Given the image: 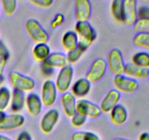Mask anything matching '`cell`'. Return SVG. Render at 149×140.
<instances>
[{
  "instance_id": "603a6c76",
  "label": "cell",
  "mask_w": 149,
  "mask_h": 140,
  "mask_svg": "<svg viewBox=\"0 0 149 140\" xmlns=\"http://www.w3.org/2000/svg\"><path fill=\"white\" fill-rule=\"evenodd\" d=\"M50 54V48L46 43L36 44L33 49L32 55L33 58L38 61L43 62Z\"/></svg>"
},
{
  "instance_id": "ba28073f",
  "label": "cell",
  "mask_w": 149,
  "mask_h": 140,
  "mask_svg": "<svg viewBox=\"0 0 149 140\" xmlns=\"http://www.w3.org/2000/svg\"><path fill=\"white\" fill-rule=\"evenodd\" d=\"M76 112L86 118H96L101 114L99 106L85 99H79L76 103Z\"/></svg>"
},
{
  "instance_id": "8992f818",
  "label": "cell",
  "mask_w": 149,
  "mask_h": 140,
  "mask_svg": "<svg viewBox=\"0 0 149 140\" xmlns=\"http://www.w3.org/2000/svg\"><path fill=\"white\" fill-rule=\"evenodd\" d=\"M107 66L114 75L123 74L125 64L122 52L118 49H113L108 55Z\"/></svg>"
},
{
  "instance_id": "9a60e30c",
  "label": "cell",
  "mask_w": 149,
  "mask_h": 140,
  "mask_svg": "<svg viewBox=\"0 0 149 140\" xmlns=\"http://www.w3.org/2000/svg\"><path fill=\"white\" fill-rule=\"evenodd\" d=\"M68 65L66 55L63 52H52L42 62V66L54 69L55 68L62 69Z\"/></svg>"
},
{
  "instance_id": "ab89813d",
  "label": "cell",
  "mask_w": 149,
  "mask_h": 140,
  "mask_svg": "<svg viewBox=\"0 0 149 140\" xmlns=\"http://www.w3.org/2000/svg\"><path fill=\"white\" fill-rule=\"evenodd\" d=\"M0 140H12V139L9 138V137L6 136L1 135V134H0Z\"/></svg>"
},
{
  "instance_id": "e575fe53",
  "label": "cell",
  "mask_w": 149,
  "mask_h": 140,
  "mask_svg": "<svg viewBox=\"0 0 149 140\" xmlns=\"http://www.w3.org/2000/svg\"><path fill=\"white\" fill-rule=\"evenodd\" d=\"M64 21V16L61 14H58L55 16L53 20L51 22V27L56 28L58 26H61Z\"/></svg>"
},
{
  "instance_id": "7a4b0ae2",
  "label": "cell",
  "mask_w": 149,
  "mask_h": 140,
  "mask_svg": "<svg viewBox=\"0 0 149 140\" xmlns=\"http://www.w3.org/2000/svg\"><path fill=\"white\" fill-rule=\"evenodd\" d=\"M26 30L31 39L36 44H47L49 40V34L47 31L35 19H30L26 22Z\"/></svg>"
},
{
  "instance_id": "d4e9b609",
  "label": "cell",
  "mask_w": 149,
  "mask_h": 140,
  "mask_svg": "<svg viewBox=\"0 0 149 140\" xmlns=\"http://www.w3.org/2000/svg\"><path fill=\"white\" fill-rule=\"evenodd\" d=\"M11 101V93L7 87L0 88V111L4 112Z\"/></svg>"
},
{
  "instance_id": "60d3db41",
  "label": "cell",
  "mask_w": 149,
  "mask_h": 140,
  "mask_svg": "<svg viewBox=\"0 0 149 140\" xmlns=\"http://www.w3.org/2000/svg\"><path fill=\"white\" fill-rule=\"evenodd\" d=\"M6 116L5 113L3 111H0V122L3 120V118Z\"/></svg>"
},
{
  "instance_id": "74e56055",
  "label": "cell",
  "mask_w": 149,
  "mask_h": 140,
  "mask_svg": "<svg viewBox=\"0 0 149 140\" xmlns=\"http://www.w3.org/2000/svg\"><path fill=\"white\" fill-rule=\"evenodd\" d=\"M7 61V60L6 59V58L0 56V77L3 76V73H4V68H5L6 66Z\"/></svg>"
},
{
  "instance_id": "f546056e",
  "label": "cell",
  "mask_w": 149,
  "mask_h": 140,
  "mask_svg": "<svg viewBox=\"0 0 149 140\" xmlns=\"http://www.w3.org/2000/svg\"><path fill=\"white\" fill-rule=\"evenodd\" d=\"M1 3L6 15L10 16L15 13L17 7V2L15 0H1Z\"/></svg>"
},
{
  "instance_id": "83f0119b",
  "label": "cell",
  "mask_w": 149,
  "mask_h": 140,
  "mask_svg": "<svg viewBox=\"0 0 149 140\" xmlns=\"http://www.w3.org/2000/svg\"><path fill=\"white\" fill-rule=\"evenodd\" d=\"M111 11L115 20L118 22H122V1L114 0L112 1Z\"/></svg>"
},
{
  "instance_id": "f1b7e54d",
  "label": "cell",
  "mask_w": 149,
  "mask_h": 140,
  "mask_svg": "<svg viewBox=\"0 0 149 140\" xmlns=\"http://www.w3.org/2000/svg\"><path fill=\"white\" fill-rule=\"evenodd\" d=\"M133 29L137 33L149 34V19H138Z\"/></svg>"
},
{
  "instance_id": "7bdbcfd3",
  "label": "cell",
  "mask_w": 149,
  "mask_h": 140,
  "mask_svg": "<svg viewBox=\"0 0 149 140\" xmlns=\"http://www.w3.org/2000/svg\"><path fill=\"white\" fill-rule=\"evenodd\" d=\"M113 140H130V139H123V138H116Z\"/></svg>"
},
{
  "instance_id": "7c38bea8",
  "label": "cell",
  "mask_w": 149,
  "mask_h": 140,
  "mask_svg": "<svg viewBox=\"0 0 149 140\" xmlns=\"http://www.w3.org/2000/svg\"><path fill=\"white\" fill-rule=\"evenodd\" d=\"M121 98V93L116 89L109 90L100 104V111L103 113H109L119 103Z\"/></svg>"
},
{
  "instance_id": "3957f363",
  "label": "cell",
  "mask_w": 149,
  "mask_h": 140,
  "mask_svg": "<svg viewBox=\"0 0 149 140\" xmlns=\"http://www.w3.org/2000/svg\"><path fill=\"white\" fill-rule=\"evenodd\" d=\"M9 80L14 89L20 91L29 92L35 88V81L33 79L17 71L10 73Z\"/></svg>"
},
{
  "instance_id": "44dd1931",
  "label": "cell",
  "mask_w": 149,
  "mask_h": 140,
  "mask_svg": "<svg viewBox=\"0 0 149 140\" xmlns=\"http://www.w3.org/2000/svg\"><path fill=\"white\" fill-rule=\"evenodd\" d=\"M11 110L13 112H20L26 104L24 92L14 89L11 94Z\"/></svg>"
},
{
  "instance_id": "9c48e42d",
  "label": "cell",
  "mask_w": 149,
  "mask_h": 140,
  "mask_svg": "<svg viewBox=\"0 0 149 140\" xmlns=\"http://www.w3.org/2000/svg\"><path fill=\"white\" fill-rule=\"evenodd\" d=\"M57 90L55 83L52 80H46L43 83L41 92V101L45 107H49L55 104L57 99Z\"/></svg>"
},
{
  "instance_id": "7402d4cb",
  "label": "cell",
  "mask_w": 149,
  "mask_h": 140,
  "mask_svg": "<svg viewBox=\"0 0 149 140\" xmlns=\"http://www.w3.org/2000/svg\"><path fill=\"white\" fill-rule=\"evenodd\" d=\"M79 38L75 32L68 31L65 32L62 38V45L64 49L68 52L74 50L77 48Z\"/></svg>"
},
{
  "instance_id": "4fadbf2b",
  "label": "cell",
  "mask_w": 149,
  "mask_h": 140,
  "mask_svg": "<svg viewBox=\"0 0 149 140\" xmlns=\"http://www.w3.org/2000/svg\"><path fill=\"white\" fill-rule=\"evenodd\" d=\"M75 17L77 22H87L91 16L92 5L89 0H76Z\"/></svg>"
},
{
  "instance_id": "cb8c5ba5",
  "label": "cell",
  "mask_w": 149,
  "mask_h": 140,
  "mask_svg": "<svg viewBox=\"0 0 149 140\" xmlns=\"http://www.w3.org/2000/svg\"><path fill=\"white\" fill-rule=\"evenodd\" d=\"M132 64L144 69L149 68V53L144 51L135 53L132 58Z\"/></svg>"
},
{
  "instance_id": "f35d334b",
  "label": "cell",
  "mask_w": 149,
  "mask_h": 140,
  "mask_svg": "<svg viewBox=\"0 0 149 140\" xmlns=\"http://www.w3.org/2000/svg\"><path fill=\"white\" fill-rule=\"evenodd\" d=\"M138 140H149V134L147 132H143L139 136Z\"/></svg>"
},
{
  "instance_id": "836d02e7",
  "label": "cell",
  "mask_w": 149,
  "mask_h": 140,
  "mask_svg": "<svg viewBox=\"0 0 149 140\" xmlns=\"http://www.w3.org/2000/svg\"><path fill=\"white\" fill-rule=\"evenodd\" d=\"M138 19H149V7L141 6L137 9Z\"/></svg>"
},
{
  "instance_id": "5b68a950",
  "label": "cell",
  "mask_w": 149,
  "mask_h": 140,
  "mask_svg": "<svg viewBox=\"0 0 149 140\" xmlns=\"http://www.w3.org/2000/svg\"><path fill=\"white\" fill-rule=\"evenodd\" d=\"M73 76H74V69L69 64L61 69L55 83L57 90L62 93H66L71 87Z\"/></svg>"
},
{
  "instance_id": "484cf974",
  "label": "cell",
  "mask_w": 149,
  "mask_h": 140,
  "mask_svg": "<svg viewBox=\"0 0 149 140\" xmlns=\"http://www.w3.org/2000/svg\"><path fill=\"white\" fill-rule=\"evenodd\" d=\"M133 44L138 48L149 50V34L138 33L134 36Z\"/></svg>"
},
{
  "instance_id": "ffe728a7",
  "label": "cell",
  "mask_w": 149,
  "mask_h": 140,
  "mask_svg": "<svg viewBox=\"0 0 149 140\" xmlns=\"http://www.w3.org/2000/svg\"><path fill=\"white\" fill-rule=\"evenodd\" d=\"M123 74L128 77L132 79H146L148 78L149 71L148 69H144L140 67L136 66L132 63L125 64Z\"/></svg>"
},
{
  "instance_id": "e0dca14e",
  "label": "cell",
  "mask_w": 149,
  "mask_h": 140,
  "mask_svg": "<svg viewBox=\"0 0 149 140\" xmlns=\"http://www.w3.org/2000/svg\"><path fill=\"white\" fill-rule=\"evenodd\" d=\"M76 97L69 92L63 93L61 97L63 110L68 118H72L76 114Z\"/></svg>"
},
{
  "instance_id": "5bb4252c",
  "label": "cell",
  "mask_w": 149,
  "mask_h": 140,
  "mask_svg": "<svg viewBox=\"0 0 149 140\" xmlns=\"http://www.w3.org/2000/svg\"><path fill=\"white\" fill-rule=\"evenodd\" d=\"M24 117L20 114L6 115L0 122V131H12L21 127L24 124Z\"/></svg>"
},
{
  "instance_id": "b9f144b4",
  "label": "cell",
  "mask_w": 149,
  "mask_h": 140,
  "mask_svg": "<svg viewBox=\"0 0 149 140\" xmlns=\"http://www.w3.org/2000/svg\"><path fill=\"white\" fill-rule=\"evenodd\" d=\"M4 78L3 76L0 77V88H1V84L3 83V82H4Z\"/></svg>"
},
{
  "instance_id": "52a82bcc",
  "label": "cell",
  "mask_w": 149,
  "mask_h": 140,
  "mask_svg": "<svg viewBox=\"0 0 149 140\" xmlns=\"http://www.w3.org/2000/svg\"><path fill=\"white\" fill-rule=\"evenodd\" d=\"M137 9L135 0L122 1V23L127 26H134L138 19Z\"/></svg>"
},
{
  "instance_id": "d590c367",
  "label": "cell",
  "mask_w": 149,
  "mask_h": 140,
  "mask_svg": "<svg viewBox=\"0 0 149 140\" xmlns=\"http://www.w3.org/2000/svg\"><path fill=\"white\" fill-rule=\"evenodd\" d=\"M0 56L6 58L7 60H8V58H10V52H9V50L7 49L5 44L1 40H0Z\"/></svg>"
},
{
  "instance_id": "ee69618b",
  "label": "cell",
  "mask_w": 149,
  "mask_h": 140,
  "mask_svg": "<svg viewBox=\"0 0 149 140\" xmlns=\"http://www.w3.org/2000/svg\"><path fill=\"white\" fill-rule=\"evenodd\" d=\"M148 80H149V74H148Z\"/></svg>"
},
{
  "instance_id": "8fae6325",
  "label": "cell",
  "mask_w": 149,
  "mask_h": 140,
  "mask_svg": "<svg viewBox=\"0 0 149 140\" xmlns=\"http://www.w3.org/2000/svg\"><path fill=\"white\" fill-rule=\"evenodd\" d=\"M60 114L58 109H51L48 110L40 121V128L42 132L45 134L51 133L58 123L59 120Z\"/></svg>"
},
{
  "instance_id": "6da1fadb",
  "label": "cell",
  "mask_w": 149,
  "mask_h": 140,
  "mask_svg": "<svg viewBox=\"0 0 149 140\" xmlns=\"http://www.w3.org/2000/svg\"><path fill=\"white\" fill-rule=\"evenodd\" d=\"M75 32L79 36L78 47L85 52L97 38V32L90 23L77 22Z\"/></svg>"
},
{
  "instance_id": "8d00e7d4",
  "label": "cell",
  "mask_w": 149,
  "mask_h": 140,
  "mask_svg": "<svg viewBox=\"0 0 149 140\" xmlns=\"http://www.w3.org/2000/svg\"><path fill=\"white\" fill-rule=\"evenodd\" d=\"M16 140H32V138L30 134L28 132H26V131H22L17 136V139Z\"/></svg>"
},
{
  "instance_id": "d6a6232c",
  "label": "cell",
  "mask_w": 149,
  "mask_h": 140,
  "mask_svg": "<svg viewBox=\"0 0 149 140\" xmlns=\"http://www.w3.org/2000/svg\"><path fill=\"white\" fill-rule=\"evenodd\" d=\"M29 1L33 5L42 8H49L53 3L52 0H30Z\"/></svg>"
},
{
  "instance_id": "d6986e66",
  "label": "cell",
  "mask_w": 149,
  "mask_h": 140,
  "mask_svg": "<svg viewBox=\"0 0 149 140\" xmlns=\"http://www.w3.org/2000/svg\"><path fill=\"white\" fill-rule=\"evenodd\" d=\"M91 88V83L87 78H81L77 80L72 85L71 90L72 94L77 97H84L90 92Z\"/></svg>"
},
{
  "instance_id": "4316f807",
  "label": "cell",
  "mask_w": 149,
  "mask_h": 140,
  "mask_svg": "<svg viewBox=\"0 0 149 140\" xmlns=\"http://www.w3.org/2000/svg\"><path fill=\"white\" fill-rule=\"evenodd\" d=\"M71 140H100V138L90 131H77L71 135Z\"/></svg>"
},
{
  "instance_id": "2e32d148",
  "label": "cell",
  "mask_w": 149,
  "mask_h": 140,
  "mask_svg": "<svg viewBox=\"0 0 149 140\" xmlns=\"http://www.w3.org/2000/svg\"><path fill=\"white\" fill-rule=\"evenodd\" d=\"M26 105L29 113L34 118L39 115L43 106L39 96L35 93H31L26 96Z\"/></svg>"
},
{
  "instance_id": "ac0fdd59",
  "label": "cell",
  "mask_w": 149,
  "mask_h": 140,
  "mask_svg": "<svg viewBox=\"0 0 149 140\" xmlns=\"http://www.w3.org/2000/svg\"><path fill=\"white\" fill-rule=\"evenodd\" d=\"M128 114L126 108L118 104L110 112V118L112 123L115 125H122L127 120Z\"/></svg>"
},
{
  "instance_id": "277c9868",
  "label": "cell",
  "mask_w": 149,
  "mask_h": 140,
  "mask_svg": "<svg viewBox=\"0 0 149 140\" xmlns=\"http://www.w3.org/2000/svg\"><path fill=\"white\" fill-rule=\"evenodd\" d=\"M113 82L116 90L119 93H133L136 92L139 88V84L136 80L127 77L124 74L115 75Z\"/></svg>"
},
{
  "instance_id": "f6af8a7d",
  "label": "cell",
  "mask_w": 149,
  "mask_h": 140,
  "mask_svg": "<svg viewBox=\"0 0 149 140\" xmlns=\"http://www.w3.org/2000/svg\"><path fill=\"white\" fill-rule=\"evenodd\" d=\"M0 13H1V10H0Z\"/></svg>"
},
{
  "instance_id": "1f68e13d",
  "label": "cell",
  "mask_w": 149,
  "mask_h": 140,
  "mask_svg": "<svg viewBox=\"0 0 149 140\" xmlns=\"http://www.w3.org/2000/svg\"><path fill=\"white\" fill-rule=\"evenodd\" d=\"M87 118L76 112L75 115L71 118V125L76 128L81 127L85 123Z\"/></svg>"
},
{
  "instance_id": "4dcf8cb0",
  "label": "cell",
  "mask_w": 149,
  "mask_h": 140,
  "mask_svg": "<svg viewBox=\"0 0 149 140\" xmlns=\"http://www.w3.org/2000/svg\"><path fill=\"white\" fill-rule=\"evenodd\" d=\"M84 52V51L82 49H81L79 47L77 46V48L74 49V50L68 52V54L66 55L67 61L70 64H74L77 61H79V59L81 58Z\"/></svg>"
},
{
  "instance_id": "30bf717a",
  "label": "cell",
  "mask_w": 149,
  "mask_h": 140,
  "mask_svg": "<svg viewBox=\"0 0 149 140\" xmlns=\"http://www.w3.org/2000/svg\"><path fill=\"white\" fill-rule=\"evenodd\" d=\"M107 69V63L103 58H97L92 64L86 75V78L90 83L100 81L104 76Z\"/></svg>"
}]
</instances>
